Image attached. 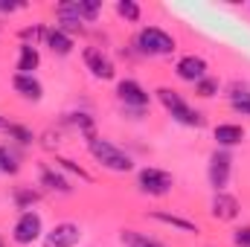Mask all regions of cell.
<instances>
[{"instance_id": "3957f363", "label": "cell", "mask_w": 250, "mask_h": 247, "mask_svg": "<svg viewBox=\"0 0 250 247\" xmlns=\"http://www.w3.org/2000/svg\"><path fill=\"white\" fill-rule=\"evenodd\" d=\"M41 233H44V221H41V215L32 212V209L21 212V218H18L15 227H12V239H15V245H32V242L41 239Z\"/></svg>"}, {"instance_id": "ffe728a7", "label": "cell", "mask_w": 250, "mask_h": 247, "mask_svg": "<svg viewBox=\"0 0 250 247\" xmlns=\"http://www.w3.org/2000/svg\"><path fill=\"white\" fill-rule=\"evenodd\" d=\"M76 6H79V15H82L84 21H93V18L99 15V9H102L96 0H76Z\"/></svg>"}, {"instance_id": "9c48e42d", "label": "cell", "mask_w": 250, "mask_h": 247, "mask_svg": "<svg viewBox=\"0 0 250 247\" xmlns=\"http://www.w3.org/2000/svg\"><path fill=\"white\" fill-rule=\"evenodd\" d=\"M175 73H178V79L198 84L201 79H207V62L198 59V56H184L181 62L175 64Z\"/></svg>"}, {"instance_id": "e0dca14e", "label": "cell", "mask_w": 250, "mask_h": 247, "mask_svg": "<svg viewBox=\"0 0 250 247\" xmlns=\"http://www.w3.org/2000/svg\"><path fill=\"white\" fill-rule=\"evenodd\" d=\"M151 218H154V221H160V224L178 227V230H184V233H198V227H195L192 221L181 218V215H172V212H151Z\"/></svg>"}, {"instance_id": "44dd1931", "label": "cell", "mask_w": 250, "mask_h": 247, "mask_svg": "<svg viewBox=\"0 0 250 247\" xmlns=\"http://www.w3.org/2000/svg\"><path fill=\"white\" fill-rule=\"evenodd\" d=\"M117 12L123 15L125 21H131V23H134V21H140V6H137V3H131V0H120V3H117Z\"/></svg>"}, {"instance_id": "ac0fdd59", "label": "cell", "mask_w": 250, "mask_h": 247, "mask_svg": "<svg viewBox=\"0 0 250 247\" xmlns=\"http://www.w3.org/2000/svg\"><path fill=\"white\" fill-rule=\"evenodd\" d=\"M230 105H233V111L250 117V90H233L230 93Z\"/></svg>"}, {"instance_id": "7c38bea8", "label": "cell", "mask_w": 250, "mask_h": 247, "mask_svg": "<svg viewBox=\"0 0 250 247\" xmlns=\"http://www.w3.org/2000/svg\"><path fill=\"white\" fill-rule=\"evenodd\" d=\"M212 137H215V143L221 148H233V145H239L245 140V128L242 125H233V123H221V125H215Z\"/></svg>"}, {"instance_id": "cb8c5ba5", "label": "cell", "mask_w": 250, "mask_h": 247, "mask_svg": "<svg viewBox=\"0 0 250 247\" xmlns=\"http://www.w3.org/2000/svg\"><path fill=\"white\" fill-rule=\"evenodd\" d=\"M6 131H9L15 140H21V143H32V134H29L26 128H21V125H6Z\"/></svg>"}, {"instance_id": "4316f807", "label": "cell", "mask_w": 250, "mask_h": 247, "mask_svg": "<svg viewBox=\"0 0 250 247\" xmlns=\"http://www.w3.org/2000/svg\"><path fill=\"white\" fill-rule=\"evenodd\" d=\"M146 247H160V245H157V242H148V245H146Z\"/></svg>"}, {"instance_id": "6da1fadb", "label": "cell", "mask_w": 250, "mask_h": 247, "mask_svg": "<svg viewBox=\"0 0 250 247\" xmlns=\"http://www.w3.org/2000/svg\"><path fill=\"white\" fill-rule=\"evenodd\" d=\"M90 154L99 160V166L111 169V172H131V157L125 154L120 145H114L111 140H102V137H93L90 140Z\"/></svg>"}, {"instance_id": "7a4b0ae2", "label": "cell", "mask_w": 250, "mask_h": 247, "mask_svg": "<svg viewBox=\"0 0 250 247\" xmlns=\"http://www.w3.org/2000/svg\"><path fill=\"white\" fill-rule=\"evenodd\" d=\"M137 47L143 56H169V53H175V38L169 32H163L160 26H146L137 35Z\"/></svg>"}, {"instance_id": "f1b7e54d", "label": "cell", "mask_w": 250, "mask_h": 247, "mask_svg": "<svg viewBox=\"0 0 250 247\" xmlns=\"http://www.w3.org/2000/svg\"><path fill=\"white\" fill-rule=\"evenodd\" d=\"M0 247H3V242H0Z\"/></svg>"}, {"instance_id": "ba28073f", "label": "cell", "mask_w": 250, "mask_h": 247, "mask_svg": "<svg viewBox=\"0 0 250 247\" xmlns=\"http://www.w3.org/2000/svg\"><path fill=\"white\" fill-rule=\"evenodd\" d=\"M84 64L96 79H114V62L99 50V47H87L84 50Z\"/></svg>"}, {"instance_id": "d6986e66", "label": "cell", "mask_w": 250, "mask_h": 247, "mask_svg": "<svg viewBox=\"0 0 250 247\" xmlns=\"http://www.w3.org/2000/svg\"><path fill=\"white\" fill-rule=\"evenodd\" d=\"M18 157L6 148V145H0V172H6V175H18Z\"/></svg>"}, {"instance_id": "83f0119b", "label": "cell", "mask_w": 250, "mask_h": 247, "mask_svg": "<svg viewBox=\"0 0 250 247\" xmlns=\"http://www.w3.org/2000/svg\"><path fill=\"white\" fill-rule=\"evenodd\" d=\"M0 128H6V123H3V117H0Z\"/></svg>"}, {"instance_id": "5b68a950", "label": "cell", "mask_w": 250, "mask_h": 247, "mask_svg": "<svg viewBox=\"0 0 250 247\" xmlns=\"http://www.w3.org/2000/svg\"><path fill=\"white\" fill-rule=\"evenodd\" d=\"M117 96H120V102H123L125 108H134L137 114L148 105V93H146V87H143L140 82H134V79H123V82L117 84Z\"/></svg>"}, {"instance_id": "4fadbf2b", "label": "cell", "mask_w": 250, "mask_h": 247, "mask_svg": "<svg viewBox=\"0 0 250 247\" xmlns=\"http://www.w3.org/2000/svg\"><path fill=\"white\" fill-rule=\"evenodd\" d=\"M12 87L23 96V99H32V102H38L41 99V82L35 79V76H23V73H15V79H12Z\"/></svg>"}, {"instance_id": "484cf974", "label": "cell", "mask_w": 250, "mask_h": 247, "mask_svg": "<svg viewBox=\"0 0 250 247\" xmlns=\"http://www.w3.org/2000/svg\"><path fill=\"white\" fill-rule=\"evenodd\" d=\"M62 166H64V169H70V172H76V175H79L82 181H90V175H87V172H84L82 166H76L73 160H62Z\"/></svg>"}, {"instance_id": "2e32d148", "label": "cell", "mask_w": 250, "mask_h": 247, "mask_svg": "<svg viewBox=\"0 0 250 247\" xmlns=\"http://www.w3.org/2000/svg\"><path fill=\"white\" fill-rule=\"evenodd\" d=\"M41 184L47 186V189H53V192H62V195L70 192V184L64 181L59 172H53L50 166H41Z\"/></svg>"}, {"instance_id": "7402d4cb", "label": "cell", "mask_w": 250, "mask_h": 247, "mask_svg": "<svg viewBox=\"0 0 250 247\" xmlns=\"http://www.w3.org/2000/svg\"><path fill=\"white\" fill-rule=\"evenodd\" d=\"M195 87H198V96H204V99H209V96L218 93V82L215 79H201Z\"/></svg>"}, {"instance_id": "8992f818", "label": "cell", "mask_w": 250, "mask_h": 247, "mask_svg": "<svg viewBox=\"0 0 250 247\" xmlns=\"http://www.w3.org/2000/svg\"><path fill=\"white\" fill-rule=\"evenodd\" d=\"M137 184L148 195H166L172 189V184H175V178L169 172H163V169H143L140 178H137Z\"/></svg>"}, {"instance_id": "d4e9b609", "label": "cell", "mask_w": 250, "mask_h": 247, "mask_svg": "<svg viewBox=\"0 0 250 247\" xmlns=\"http://www.w3.org/2000/svg\"><path fill=\"white\" fill-rule=\"evenodd\" d=\"M233 242L239 247H250V227H239V230L233 233Z\"/></svg>"}, {"instance_id": "30bf717a", "label": "cell", "mask_w": 250, "mask_h": 247, "mask_svg": "<svg viewBox=\"0 0 250 247\" xmlns=\"http://www.w3.org/2000/svg\"><path fill=\"white\" fill-rule=\"evenodd\" d=\"M82 23H84V18L79 15L76 0L59 6V29H62V32H82Z\"/></svg>"}, {"instance_id": "603a6c76", "label": "cell", "mask_w": 250, "mask_h": 247, "mask_svg": "<svg viewBox=\"0 0 250 247\" xmlns=\"http://www.w3.org/2000/svg\"><path fill=\"white\" fill-rule=\"evenodd\" d=\"M44 35H47V29H41V26H26V29L21 32V38H23L26 44L32 41V47H35V41H38V38H44Z\"/></svg>"}, {"instance_id": "5bb4252c", "label": "cell", "mask_w": 250, "mask_h": 247, "mask_svg": "<svg viewBox=\"0 0 250 247\" xmlns=\"http://www.w3.org/2000/svg\"><path fill=\"white\" fill-rule=\"evenodd\" d=\"M44 41H47V47H50L56 56H70V50H73V41H70V35H67V32H62L59 26H56V29H47Z\"/></svg>"}, {"instance_id": "277c9868", "label": "cell", "mask_w": 250, "mask_h": 247, "mask_svg": "<svg viewBox=\"0 0 250 247\" xmlns=\"http://www.w3.org/2000/svg\"><path fill=\"white\" fill-rule=\"evenodd\" d=\"M230 169H233L230 154H227V151H212L207 175H209V186H212L215 192H224V189H227V184H230Z\"/></svg>"}, {"instance_id": "52a82bcc", "label": "cell", "mask_w": 250, "mask_h": 247, "mask_svg": "<svg viewBox=\"0 0 250 247\" xmlns=\"http://www.w3.org/2000/svg\"><path fill=\"white\" fill-rule=\"evenodd\" d=\"M79 239H82V230H79V224H73V221H64V224H56V227L47 233L44 247H76V245H79Z\"/></svg>"}, {"instance_id": "8fae6325", "label": "cell", "mask_w": 250, "mask_h": 247, "mask_svg": "<svg viewBox=\"0 0 250 247\" xmlns=\"http://www.w3.org/2000/svg\"><path fill=\"white\" fill-rule=\"evenodd\" d=\"M212 215L218 221H233L239 215V201L233 195H227V192H215V198H212Z\"/></svg>"}, {"instance_id": "9a60e30c", "label": "cell", "mask_w": 250, "mask_h": 247, "mask_svg": "<svg viewBox=\"0 0 250 247\" xmlns=\"http://www.w3.org/2000/svg\"><path fill=\"white\" fill-rule=\"evenodd\" d=\"M38 64H41V56H38V50H35L32 44H21V59H18V73H23V76H32V73L38 70Z\"/></svg>"}]
</instances>
